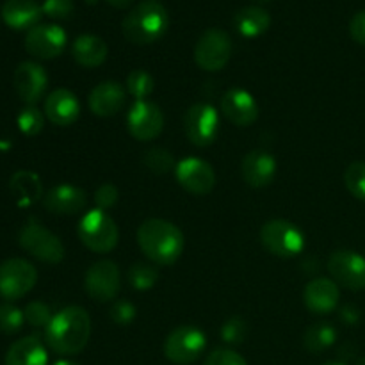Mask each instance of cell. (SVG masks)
<instances>
[{
  "label": "cell",
  "mask_w": 365,
  "mask_h": 365,
  "mask_svg": "<svg viewBox=\"0 0 365 365\" xmlns=\"http://www.w3.org/2000/svg\"><path fill=\"white\" fill-rule=\"evenodd\" d=\"M91 337V317L78 305L66 307L52 317L45 328V341L59 355H78Z\"/></svg>",
  "instance_id": "obj_1"
},
{
  "label": "cell",
  "mask_w": 365,
  "mask_h": 365,
  "mask_svg": "<svg viewBox=\"0 0 365 365\" xmlns=\"http://www.w3.org/2000/svg\"><path fill=\"white\" fill-rule=\"evenodd\" d=\"M138 245L146 259L159 266H171L184 253L185 237L171 221L152 217L139 225Z\"/></svg>",
  "instance_id": "obj_2"
},
{
  "label": "cell",
  "mask_w": 365,
  "mask_h": 365,
  "mask_svg": "<svg viewBox=\"0 0 365 365\" xmlns=\"http://www.w3.org/2000/svg\"><path fill=\"white\" fill-rule=\"evenodd\" d=\"M170 27L168 9L157 0H143L123 18L121 31L134 45H150L163 38Z\"/></svg>",
  "instance_id": "obj_3"
},
{
  "label": "cell",
  "mask_w": 365,
  "mask_h": 365,
  "mask_svg": "<svg viewBox=\"0 0 365 365\" xmlns=\"http://www.w3.org/2000/svg\"><path fill=\"white\" fill-rule=\"evenodd\" d=\"M78 239L88 250L95 253L113 252L120 241L118 225L106 210H88L78 223Z\"/></svg>",
  "instance_id": "obj_4"
},
{
  "label": "cell",
  "mask_w": 365,
  "mask_h": 365,
  "mask_svg": "<svg viewBox=\"0 0 365 365\" xmlns=\"http://www.w3.org/2000/svg\"><path fill=\"white\" fill-rule=\"evenodd\" d=\"M260 242L271 255L294 259L305 250V234L291 221L271 220L260 228Z\"/></svg>",
  "instance_id": "obj_5"
},
{
  "label": "cell",
  "mask_w": 365,
  "mask_h": 365,
  "mask_svg": "<svg viewBox=\"0 0 365 365\" xmlns=\"http://www.w3.org/2000/svg\"><path fill=\"white\" fill-rule=\"evenodd\" d=\"M18 242L34 259L46 264H59L66 255V250H64L61 239L36 220H29L21 227L20 234H18Z\"/></svg>",
  "instance_id": "obj_6"
},
{
  "label": "cell",
  "mask_w": 365,
  "mask_h": 365,
  "mask_svg": "<svg viewBox=\"0 0 365 365\" xmlns=\"http://www.w3.org/2000/svg\"><path fill=\"white\" fill-rule=\"evenodd\" d=\"M205 348V334L192 324H182L170 331L164 341V356L177 365H191L203 355Z\"/></svg>",
  "instance_id": "obj_7"
},
{
  "label": "cell",
  "mask_w": 365,
  "mask_h": 365,
  "mask_svg": "<svg viewBox=\"0 0 365 365\" xmlns=\"http://www.w3.org/2000/svg\"><path fill=\"white\" fill-rule=\"evenodd\" d=\"M232 57V38L223 29H207L195 46V63L205 71H220Z\"/></svg>",
  "instance_id": "obj_8"
},
{
  "label": "cell",
  "mask_w": 365,
  "mask_h": 365,
  "mask_svg": "<svg viewBox=\"0 0 365 365\" xmlns=\"http://www.w3.org/2000/svg\"><path fill=\"white\" fill-rule=\"evenodd\" d=\"M38 271L25 259H7L0 264V296L16 302L34 289Z\"/></svg>",
  "instance_id": "obj_9"
},
{
  "label": "cell",
  "mask_w": 365,
  "mask_h": 365,
  "mask_svg": "<svg viewBox=\"0 0 365 365\" xmlns=\"http://www.w3.org/2000/svg\"><path fill=\"white\" fill-rule=\"evenodd\" d=\"M184 132L189 141L200 148H207L220 134V114L214 106L198 102L187 109L184 116Z\"/></svg>",
  "instance_id": "obj_10"
},
{
  "label": "cell",
  "mask_w": 365,
  "mask_h": 365,
  "mask_svg": "<svg viewBox=\"0 0 365 365\" xmlns=\"http://www.w3.org/2000/svg\"><path fill=\"white\" fill-rule=\"evenodd\" d=\"M84 289L93 302H114L121 289V271L113 260H98L93 264L84 277Z\"/></svg>",
  "instance_id": "obj_11"
},
{
  "label": "cell",
  "mask_w": 365,
  "mask_h": 365,
  "mask_svg": "<svg viewBox=\"0 0 365 365\" xmlns=\"http://www.w3.org/2000/svg\"><path fill=\"white\" fill-rule=\"evenodd\" d=\"M328 273L331 280L349 291L365 289V259L351 250H339L328 259Z\"/></svg>",
  "instance_id": "obj_12"
},
{
  "label": "cell",
  "mask_w": 365,
  "mask_h": 365,
  "mask_svg": "<svg viewBox=\"0 0 365 365\" xmlns=\"http://www.w3.org/2000/svg\"><path fill=\"white\" fill-rule=\"evenodd\" d=\"M127 128L138 141H153L164 128V114L150 100H135L127 113Z\"/></svg>",
  "instance_id": "obj_13"
},
{
  "label": "cell",
  "mask_w": 365,
  "mask_h": 365,
  "mask_svg": "<svg viewBox=\"0 0 365 365\" xmlns=\"http://www.w3.org/2000/svg\"><path fill=\"white\" fill-rule=\"evenodd\" d=\"M66 31L57 24H38L25 36V48L36 59L59 57L66 48Z\"/></svg>",
  "instance_id": "obj_14"
},
{
  "label": "cell",
  "mask_w": 365,
  "mask_h": 365,
  "mask_svg": "<svg viewBox=\"0 0 365 365\" xmlns=\"http://www.w3.org/2000/svg\"><path fill=\"white\" fill-rule=\"evenodd\" d=\"M175 177L182 189L196 196L209 195L216 185V173L212 166L198 157H185L177 163Z\"/></svg>",
  "instance_id": "obj_15"
},
{
  "label": "cell",
  "mask_w": 365,
  "mask_h": 365,
  "mask_svg": "<svg viewBox=\"0 0 365 365\" xmlns=\"http://www.w3.org/2000/svg\"><path fill=\"white\" fill-rule=\"evenodd\" d=\"M13 84L16 95L27 106H36L45 95L46 86H48V75L41 64L34 63V61H24L14 70Z\"/></svg>",
  "instance_id": "obj_16"
},
{
  "label": "cell",
  "mask_w": 365,
  "mask_h": 365,
  "mask_svg": "<svg viewBox=\"0 0 365 365\" xmlns=\"http://www.w3.org/2000/svg\"><path fill=\"white\" fill-rule=\"evenodd\" d=\"M43 207L57 216H75L88 207V195L77 185L57 184L43 196Z\"/></svg>",
  "instance_id": "obj_17"
},
{
  "label": "cell",
  "mask_w": 365,
  "mask_h": 365,
  "mask_svg": "<svg viewBox=\"0 0 365 365\" xmlns=\"http://www.w3.org/2000/svg\"><path fill=\"white\" fill-rule=\"evenodd\" d=\"M221 113L235 127H250L259 118V106L252 93L241 88H232L221 98Z\"/></svg>",
  "instance_id": "obj_18"
},
{
  "label": "cell",
  "mask_w": 365,
  "mask_h": 365,
  "mask_svg": "<svg viewBox=\"0 0 365 365\" xmlns=\"http://www.w3.org/2000/svg\"><path fill=\"white\" fill-rule=\"evenodd\" d=\"M277 159L266 150H252L241 160V177L253 189H264L277 177Z\"/></svg>",
  "instance_id": "obj_19"
},
{
  "label": "cell",
  "mask_w": 365,
  "mask_h": 365,
  "mask_svg": "<svg viewBox=\"0 0 365 365\" xmlns=\"http://www.w3.org/2000/svg\"><path fill=\"white\" fill-rule=\"evenodd\" d=\"M303 302L312 314L327 316L337 310L341 302V289L331 278H314L303 291Z\"/></svg>",
  "instance_id": "obj_20"
},
{
  "label": "cell",
  "mask_w": 365,
  "mask_h": 365,
  "mask_svg": "<svg viewBox=\"0 0 365 365\" xmlns=\"http://www.w3.org/2000/svg\"><path fill=\"white\" fill-rule=\"evenodd\" d=\"M127 102V89L116 81H103L91 89L88 106L95 116L110 118L120 113Z\"/></svg>",
  "instance_id": "obj_21"
},
{
  "label": "cell",
  "mask_w": 365,
  "mask_h": 365,
  "mask_svg": "<svg viewBox=\"0 0 365 365\" xmlns=\"http://www.w3.org/2000/svg\"><path fill=\"white\" fill-rule=\"evenodd\" d=\"M45 116L57 127H70L81 116V102L70 89L59 88L45 98Z\"/></svg>",
  "instance_id": "obj_22"
},
{
  "label": "cell",
  "mask_w": 365,
  "mask_h": 365,
  "mask_svg": "<svg viewBox=\"0 0 365 365\" xmlns=\"http://www.w3.org/2000/svg\"><path fill=\"white\" fill-rule=\"evenodd\" d=\"M43 7L34 0H6L2 6V20L16 31H31L39 24Z\"/></svg>",
  "instance_id": "obj_23"
},
{
  "label": "cell",
  "mask_w": 365,
  "mask_h": 365,
  "mask_svg": "<svg viewBox=\"0 0 365 365\" xmlns=\"http://www.w3.org/2000/svg\"><path fill=\"white\" fill-rule=\"evenodd\" d=\"M107 43L100 36L95 34H81L71 43V56L73 61L82 68H96L106 63Z\"/></svg>",
  "instance_id": "obj_24"
},
{
  "label": "cell",
  "mask_w": 365,
  "mask_h": 365,
  "mask_svg": "<svg viewBox=\"0 0 365 365\" xmlns=\"http://www.w3.org/2000/svg\"><path fill=\"white\" fill-rule=\"evenodd\" d=\"M6 365H46L48 364V353L45 344L36 335L20 339L7 349Z\"/></svg>",
  "instance_id": "obj_25"
},
{
  "label": "cell",
  "mask_w": 365,
  "mask_h": 365,
  "mask_svg": "<svg viewBox=\"0 0 365 365\" xmlns=\"http://www.w3.org/2000/svg\"><path fill=\"white\" fill-rule=\"evenodd\" d=\"M9 189L20 207L34 205L36 202L43 200V196H45L43 195L41 178L27 170L16 171V173L11 177Z\"/></svg>",
  "instance_id": "obj_26"
},
{
  "label": "cell",
  "mask_w": 365,
  "mask_h": 365,
  "mask_svg": "<svg viewBox=\"0 0 365 365\" xmlns=\"http://www.w3.org/2000/svg\"><path fill=\"white\" fill-rule=\"evenodd\" d=\"M234 25L245 38H257L269 29L271 14L260 6H246L235 13Z\"/></svg>",
  "instance_id": "obj_27"
},
{
  "label": "cell",
  "mask_w": 365,
  "mask_h": 365,
  "mask_svg": "<svg viewBox=\"0 0 365 365\" xmlns=\"http://www.w3.org/2000/svg\"><path fill=\"white\" fill-rule=\"evenodd\" d=\"M337 342V328L331 323H316L303 335V346L310 353H323Z\"/></svg>",
  "instance_id": "obj_28"
},
{
  "label": "cell",
  "mask_w": 365,
  "mask_h": 365,
  "mask_svg": "<svg viewBox=\"0 0 365 365\" xmlns=\"http://www.w3.org/2000/svg\"><path fill=\"white\" fill-rule=\"evenodd\" d=\"M127 280L135 291H150L159 280V271L150 264H132L130 269L127 271Z\"/></svg>",
  "instance_id": "obj_29"
},
{
  "label": "cell",
  "mask_w": 365,
  "mask_h": 365,
  "mask_svg": "<svg viewBox=\"0 0 365 365\" xmlns=\"http://www.w3.org/2000/svg\"><path fill=\"white\" fill-rule=\"evenodd\" d=\"M155 89V78L146 70H132L127 75V93L135 100H146Z\"/></svg>",
  "instance_id": "obj_30"
},
{
  "label": "cell",
  "mask_w": 365,
  "mask_h": 365,
  "mask_svg": "<svg viewBox=\"0 0 365 365\" xmlns=\"http://www.w3.org/2000/svg\"><path fill=\"white\" fill-rule=\"evenodd\" d=\"M143 164L155 175H166L177 168L173 153L166 148H150L143 155Z\"/></svg>",
  "instance_id": "obj_31"
},
{
  "label": "cell",
  "mask_w": 365,
  "mask_h": 365,
  "mask_svg": "<svg viewBox=\"0 0 365 365\" xmlns=\"http://www.w3.org/2000/svg\"><path fill=\"white\" fill-rule=\"evenodd\" d=\"M344 184L351 196H355L360 202H365V163L356 160L346 168Z\"/></svg>",
  "instance_id": "obj_32"
},
{
  "label": "cell",
  "mask_w": 365,
  "mask_h": 365,
  "mask_svg": "<svg viewBox=\"0 0 365 365\" xmlns=\"http://www.w3.org/2000/svg\"><path fill=\"white\" fill-rule=\"evenodd\" d=\"M18 128H20L21 134L29 135H38L39 132L43 130V125H45V118H43V113L36 106H27L25 109L20 110L16 118Z\"/></svg>",
  "instance_id": "obj_33"
},
{
  "label": "cell",
  "mask_w": 365,
  "mask_h": 365,
  "mask_svg": "<svg viewBox=\"0 0 365 365\" xmlns=\"http://www.w3.org/2000/svg\"><path fill=\"white\" fill-rule=\"evenodd\" d=\"M25 314L18 307L11 305V303H4L0 305V331L7 335H13L24 328Z\"/></svg>",
  "instance_id": "obj_34"
},
{
  "label": "cell",
  "mask_w": 365,
  "mask_h": 365,
  "mask_svg": "<svg viewBox=\"0 0 365 365\" xmlns=\"http://www.w3.org/2000/svg\"><path fill=\"white\" fill-rule=\"evenodd\" d=\"M248 337V323L242 317H230L221 327V339L230 346H239Z\"/></svg>",
  "instance_id": "obj_35"
},
{
  "label": "cell",
  "mask_w": 365,
  "mask_h": 365,
  "mask_svg": "<svg viewBox=\"0 0 365 365\" xmlns=\"http://www.w3.org/2000/svg\"><path fill=\"white\" fill-rule=\"evenodd\" d=\"M24 314L25 321H27L32 328H46L53 317L50 307L43 302H31L25 307Z\"/></svg>",
  "instance_id": "obj_36"
},
{
  "label": "cell",
  "mask_w": 365,
  "mask_h": 365,
  "mask_svg": "<svg viewBox=\"0 0 365 365\" xmlns=\"http://www.w3.org/2000/svg\"><path fill=\"white\" fill-rule=\"evenodd\" d=\"M41 7L43 14L53 18V20H66L75 11L73 0H45Z\"/></svg>",
  "instance_id": "obj_37"
},
{
  "label": "cell",
  "mask_w": 365,
  "mask_h": 365,
  "mask_svg": "<svg viewBox=\"0 0 365 365\" xmlns=\"http://www.w3.org/2000/svg\"><path fill=\"white\" fill-rule=\"evenodd\" d=\"M135 314H138V310L127 299H116L113 303V307H110V319L118 327H127V324H130L135 319Z\"/></svg>",
  "instance_id": "obj_38"
},
{
  "label": "cell",
  "mask_w": 365,
  "mask_h": 365,
  "mask_svg": "<svg viewBox=\"0 0 365 365\" xmlns=\"http://www.w3.org/2000/svg\"><path fill=\"white\" fill-rule=\"evenodd\" d=\"M203 365H248L246 360L239 355L237 351L228 348L214 349L209 356L205 359Z\"/></svg>",
  "instance_id": "obj_39"
},
{
  "label": "cell",
  "mask_w": 365,
  "mask_h": 365,
  "mask_svg": "<svg viewBox=\"0 0 365 365\" xmlns=\"http://www.w3.org/2000/svg\"><path fill=\"white\" fill-rule=\"evenodd\" d=\"M118 198H120V192L114 184H102L95 192V203L98 205V209L106 210V212L116 205Z\"/></svg>",
  "instance_id": "obj_40"
},
{
  "label": "cell",
  "mask_w": 365,
  "mask_h": 365,
  "mask_svg": "<svg viewBox=\"0 0 365 365\" xmlns=\"http://www.w3.org/2000/svg\"><path fill=\"white\" fill-rule=\"evenodd\" d=\"M349 34L356 43L365 46V9L359 11L349 21Z\"/></svg>",
  "instance_id": "obj_41"
},
{
  "label": "cell",
  "mask_w": 365,
  "mask_h": 365,
  "mask_svg": "<svg viewBox=\"0 0 365 365\" xmlns=\"http://www.w3.org/2000/svg\"><path fill=\"white\" fill-rule=\"evenodd\" d=\"M339 316H341L342 323H346L348 327H355V324H359V321H360V310H359V307H355L349 303V305L342 307L341 312H339Z\"/></svg>",
  "instance_id": "obj_42"
},
{
  "label": "cell",
  "mask_w": 365,
  "mask_h": 365,
  "mask_svg": "<svg viewBox=\"0 0 365 365\" xmlns=\"http://www.w3.org/2000/svg\"><path fill=\"white\" fill-rule=\"evenodd\" d=\"M107 2L114 7H127L132 0H107Z\"/></svg>",
  "instance_id": "obj_43"
},
{
  "label": "cell",
  "mask_w": 365,
  "mask_h": 365,
  "mask_svg": "<svg viewBox=\"0 0 365 365\" xmlns=\"http://www.w3.org/2000/svg\"><path fill=\"white\" fill-rule=\"evenodd\" d=\"M53 365H78L77 362H71V360H57Z\"/></svg>",
  "instance_id": "obj_44"
},
{
  "label": "cell",
  "mask_w": 365,
  "mask_h": 365,
  "mask_svg": "<svg viewBox=\"0 0 365 365\" xmlns=\"http://www.w3.org/2000/svg\"><path fill=\"white\" fill-rule=\"evenodd\" d=\"M355 365H365V356H362V359L356 360V364H355Z\"/></svg>",
  "instance_id": "obj_45"
},
{
  "label": "cell",
  "mask_w": 365,
  "mask_h": 365,
  "mask_svg": "<svg viewBox=\"0 0 365 365\" xmlns=\"http://www.w3.org/2000/svg\"><path fill=\"white\" fill-rule=\"evenodd\" d=\"M324 365H346V364H341V362H328V364H324Z\"/></svg>",
  "instance_id": "obj_46"
},
{
  "label": "cell",
  "mask_w": 365,
  "mask_h": 365,
  "mask_svg": "<svg viewBox=\"0 0 365 365\" xmlns=\"http://www.w3.org/2000/svg\"><path fill=\"white\" fill-rule=\"evenodd\" d=\"M86 2H88V4H95L96 0H86Z\"/></svg>",
  "instance_id": "obj_47"
},
{
  "label": "cell",
  "mask_w": 365,
  "mask_h": 365,
  "mask_svg": "<svg viewBox=\"0 0 365 365\" xmlns=\"http://www.w3.org/2000/svg\"><path fill=\"white\" fill-rule=\"evenodd\" d=\"M260 2H267V0H260Z\"/></svg>",
  "instance_id": "obj_48"
}]
</instances>
